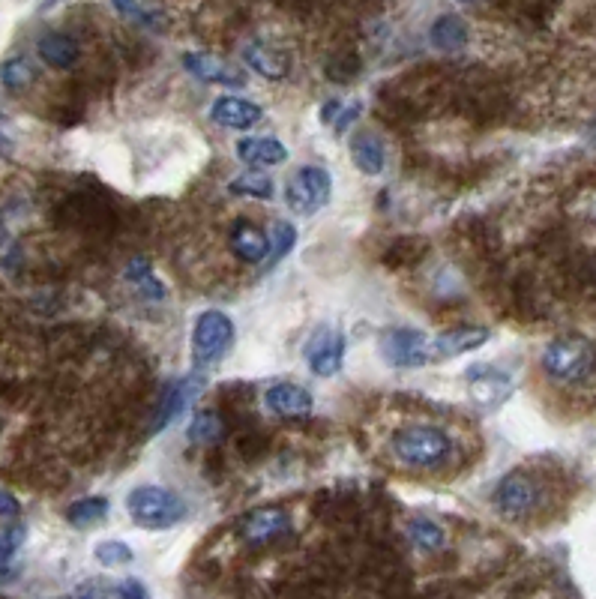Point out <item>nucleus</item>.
<instances>
[{"instance_id":"1","label":"nucleus","mask_w":596,"mask_h":599,"mask_svg":"<svg viewBox=\"0 0 596 599\" xmlns=\"http://www.w3.org/2000/svg\"><path fill=\"white\" fill-rule=\"evenodd\" d=\"M126 510L129 519L144 528V531H165L174 528L177 522H183L186 507L183 501L162 486H138L126 495Z\"/></svg>"},{"instance_id":"2","label":"nucleus","mask_w":596,"mask_h":599,"mask_svg":"<svg viewBox=\"0 0 596 599\" xmlns=\"http://www.w3.org/2000/svg\"><path fill=\"white\" fill-rule=\"evenodd\" d=\"M393 456L405 468L432 471L450 456V438L435 426H414L393 438Z\"/></svg>"},{"instance_id":"3","label":"nucleus","mask_w":596,"mask_h":599,"mask_svg":"<svg viewBox=\"0 0 596 599\" xmlns=\"http://www.w3.org/2000/svg\"><path fill=\"white\" fill-rule=\"evenodd\" d=\"M596 366V351L591 342L579 339V336H564L546 345L543 351V369L564 384H576L585 381Z\"/></svg>"},{"instance_id":"4","label":"nucleus","mask_w":596,"mask_h":599,"mask_svg":"<svg viewBox=\"0 0 596 599\" xmlns=\"http://www.w3.org/2000/svg\"><path fill=\"white\" fill-rule=\"evenodd\" d=\"M330 189H333V180H330V174L324 168L303 165L285 183V204L297 216H312L330 201Z\"/></svg>"},{"instance_id":"5","label":"nucleus","mask_w":596,"mask_h":599,"mask_svg":"<svg viewBox=\"0 0 596 599\" xmlns=\"http://www.w3.org/2000/svg\"><path fill=\"white\" fill-rule=\"evenodd\" d=\"M234 342V321L219 312L210 309L204 315H198L195 327H192V360L195 366H210L219 357H225V351Z\"/></svg>"},{"instance_id":"6","label":"nucleus","mask_w":596,"mask_h":599,"mask_svg":"<svg viewBox=\"0 0 596 599\" xmlns=\"http://www.w3.org/2000/svg\"><path fill=\"white\" fill-rule=\"evenodd\" d=\"M540 504V486L528 474H510L498 483L495 507L504 519H528Z\"/></svg>"},{"instance_id":"7","label":"nucleus","mask_w":596,"mask_h":599,"mask_svg":"<svg viewBox=\"0 0 596 599\" xmlns=\"http://www.w3.org/2000/svg\"><path fill=\"white\" fill-rule=\"evenodd\" d=\"M381 351L387 357L390 366H402V369H417L429 363V345L426 336L414 327H393L384 333L381 339Z\"/></svg>"},{"instance_id":"8","label":"nucleus","mask_w":596,"mask_h":599,"mask_svg":"<svg viewBox=\"0 0 596 599\" xmlns=\"http://www.w3.org/2000/svg\"><path fill=\"white\" fill-rule=\"evenodd\" d=\"M291 531V519L285 510L279 507H264V510H255L243 519L240 525V540L252 549H264L282 537H288Z\"/></svg>"},{"instance_id":"9","label":"nucleus","mask_w":596,"mask_h":599,"mask_svg":"<svg viewBox=\"0 0 596 599\" xmlns=\"http://www.w3.org/2000/svg\"><path fill=\"white\" fill-rule=\"evenodd\" d=\"M306 360H309L312 375L333 378L345 363V336L339 330H330V327L315 330V336L306 345Z\"/></svg>"},{"instance_id":"10","label":"nucleus","mask_w":596,"mask_h":599,"mask_svg":"<svg viewBox=\"0 0 596 599\" xmlns=\"http://www.w3.org/2000/svg\"><path fill=\"white\" fill-rule=\"evenodd\" d=\"M468 384H471V399L480 405V408H498L510 399L513 393V381L510 375L498 372V369H489V366H477V369H468Z\"/></svg>"},{"instance_id":"11","label":"nucleus","mask_w":596,"mask_h":599,"mask_svg":"<svg viewBox=\"0 0 596 599\" xmlns=\"http://www.w3.org/2000/svg\"><path fill=\"white\" fill-rule=\"evenodd\" d=\"M264 405L279 414V417H288V420H297V417H306L312 408H315V399L306 387H297V384H273L267 393H264Z\"/></svg>"},{"instance_id":"12","label":"nucleus","mask_w":596,"mask_h":599,"mask_svg":"<svg viewBox=\"0 0 596 599\" xmlns=\"http://www.w3.org/2000/svg\"><path fill=\"white\" fill-rule=\"evenodd\" d=\"M261 114L264 111L243 96H219L210 105V120L228 129H252L261 120Z\"/></svg>"},{"instance_id":"13","label":"nucleus","mask_w":596,"mask_h":599,"mask_svg":"<svg viewBox=\"0 0 596 599\" xmlns=\"http://www.w3.org/2000/svg\"><path fill=\"white\" fill-rule=\"evenodd\" d=\"M489 330L486 327H459V330H447V333H441L435 342H432V351H435V357H447V360H453V357H462V354H471V351H477V348H483L486 342H489Z\"/></svg>"},{"instance_id":"14","label":"nucleus","mask_w":596,"mask_h":599,"mask_svg":"<svg viewBox=\"0 0 596 599\" xmlns=\"http://www.w3.org/2000/svg\"><path fill=\"white\" fill-rule=\"evenodd\" d=\"M183 66H186L195 78H201V81H207V84H222V87H243V84H246V75H240V72L231 69L228 63H222V60H216V57H207V54H198V51L186 54V57H183Z\"/></svg>"},{"instance_id":"15","label":"nucleus","mask_w":596,"mask_h":599,"mask_svg":"<svg viewBox=\"0 0 596 599\" xmlns=\"http://www.w3.org/2000/svg\"><path fill=\"white\" fill-rule=\"evenodd\" d=\"M201 384H204L201 375H189L186 381L168 387V393H165V399H162V405H159V411H156L153 432H156V429H165V426H168L180 411H186V408L192 405V399L201 393Z\"/></svg>"},{"instance_id":"16","label":"nucleus","mask_w":596,"mask_h":599,"mask_svg":"<svg viewBox=\"0 0 596 599\" xmlns=\"http://www.w3.org/2000/svg\"><path fill=\"white\" fill-rule=\"evenodd\" d=\"M237 156L240 162L252 165V168H270V165H282L288 159V147L279 138H243L237 141Z\"/></svg>"},{"instance_id":"17","label":"nucleus","mask_w":596,"mask_h":599,"mask_svg":"<svg viewBox=\"0 0 596 599\" xmlns=\"http://www.w3.org/2000/svg\"><path fill=\"white\" fill-rule=\"evenodd\" d=\"M231 249L243 264H261L270 252V237L261 228H255L252 222L240 219L231 234Z\"/></svg>"},{"instance_id":"18","label":"nucleus","mask_w":596,"mask_h":599,"mask_svg":"<svg viewBox=\"0 0 596 599\" xmlns=\"http://www.w3.org/2000/svg\"><path fill=\"white\" fill-rule=\"evenodd\" d=\"M243 60L249 63V69H255L258 75H264L267 81H279V78H285L288 69H291L288 57H285L279 48L267 45V42H249V45L243 48Z\"/></svg>"},{"instance_id":"19","label":"nucleus","mask_w":596,"mask_h":599,"mask_svg":"<svg viewBox=\"0 0 596 599\" xmlns=\"http://www.w3.org/2000/svg\"><path fill=\"white\" fill-rule=\"evenodd\" d=\"M351 156H354V165L363 174H381L384 165H387V150H384L381 138L372 135V132H357L351 138Z\"/></svg>"},{"instance_id":"20","label":"nucleus","mask_w":596,"mask_h":599,"mask_svg":"<svg viewBox=\"0 0 596 599\" xmlns=\"http://www.w3.org/2000/svg\"><path fill=\"white\" fill-rule=\"evenodd\" d=\"M36 48H39V57L54 69H69L81 54L78 42L66 33H45V36H39Z\"/></svg>"},{"instance_id":"21","label":"nucleus","mask_w":596,"mask_h":599,"mask_svg":"<svg viewBox=\"0 0 596 599\" xmlns=\"http://www.w3.org/2000/svg\"><path fill=\"white\" fill-rule=\"evenodd\" d=\"M111 3L123 18H129V21H135L147 30H165L168 27V15L150 0H111Z\"/></svg>"},{"instance_id":"22","label":"nucleus","mask_w":596,"mask_h":599,"mask_svg":"<svg viewBox=\"0 0 596 599\" xmlns=\"http://www.w3.org/2000/svg\"><path fill=\"white\" fill-rule=\"evenodd\" d=\"M432 42L441 51H459L468 42V27L459 15H441L432 27Z\"/></svg>"},{"instance_id":"23","label":"nucleus","mask_w":596,"mask_h":599,"mask_svg":"<svg viewBox=\"0 0 596 599\" xmlns=\"http://www.w3.org/2000/svg\"><path fill=\"white\" fill-rule=\"evenodd\" d=\"M126 279L135 285V291H141V294L150 297V300H162V297H165L162 282L153 276V267H150L144 258H132V261H129V267H126Z\"/></svg>"},{"instance_id":"24","label":"nucleus","mask_w":596,"mask_h":599,"mask_svg":"<svg viewBox=\"0 0 596 599\" xmlns=\"http://www.w3.org/2000/svg\"><path fill=\"white\" fill-rule=\"evenodd\" d=\"M33 78H36V69H33V63H30L27 57H12V60H6V63L0 66V81H3V87L12 90V93L27 90V87L33 84Z\"/></svg>"},{"instance_id":"25","label":"nucleus","mask_w":596,"mask_h":599,"mask_svg":"<svg viewBox=\"0 0 596 599\" xmlns=\"http://www.w3.org/2000/svg\"><path fill=\"white\" fill-rule=\"evenodd\" d=\"M228 192H231V195H243V198L270 201L276 189H273V180H270V177H264V174H258V171H246V174H240L237 180L228 183Z\"/></svg>"},{"instance_id":"26","label":"nucleus","mask_w":596,"mask_h":599,"mask_svg":"<svg viewBox=\"0 0 596 599\" xmlns=\"http://www.w3.org/2000/svg\"><path fill=\"white\" fill-rule=\"evenodd\" d=\"M108 516V501L105 498H84V501H75L69 510H66V519L75 525V528H90L96 522H102Z\"/></svg>"},{"instance_id":"27","label":"nucleus","mask_w":596,"mask_h":599,"mask_svg":"<svg viewBox=\"0 0 596 599\" xmlns=\"http://www.w3.org/2000/svg\"><path fill=\"white\" fill-rule=\"evenodd\" d=\"M222 435H225V426H222L219 414H213V411H198L195 420L189 423V438L195 444H216Z\"/></svg>"},{"instance_id":"28","label":"nucleus","mask_w":596,"mask_h":599,"mask_svg":"<svg viewBox=\"0 0 596 599\" xmlns=\"http://www.w3.org/2000/svg\"><path fill=\"white\" fill-rule=\"evenodd\" d=\"M408 534H411L414 546L423 549V552H435V549L444 546V531L435 522L423 519V516H417V519L408 522Z\"/></svg>"},{"instance_id":"29","label":"nucleus","mask_w":596,"mask_h":599,"mask_svg":"<svg viewBox=\"0 0 596 599\" xmlns=\"http://www.w3.org/2000/svg\"><path fill=\"white\" fill-rule=\"evenodd\" d=\"M297 243V231L291 222H279L273 228V240H270V252H267V267H276Z\"/></svg>"},{"instance_id":"30","label":"nucleus","mask_w":596,"mask_h":599,"mask_svg":"<svg viewBox=\"0 0 596 599\" xmlns=\"http://www.w3.org/2000/svg\"><path fill=\"white\" fill-rule=\"evenodd\" d=\"M93 555H96V564H99V567H108V570L126 567V564L132 561V549H129L126 543H120V540H105V543H99V546L93 549Z\"/></svg>"},{"instance_id":"31","label":"nucleus","mask_w":596,"mask_h":599,"mask_svg":"<svg viewBox=\"0 0 596 599\" xmlns=\"http://www.w3.org/2000/svg\"><path fill=\"white\" fill-rule=\"evenodd\" d=\"M21 540H24V528H12L0 537V582L9 579V564H12V555L21 546Z\"/></svg>"},{"instance_id":"32","label":"nucleus","mask_w":596,"mask_h":599,"mask_svg":"<svg viewBox=\"0 0 596 599\" xmlns=\"http://www.w3.org/2000/svg\"><path fill=\"white\" fill-rule=\"evenodd\" d=\"M108 594H114V597H147V588H141L135 579H123L120 585L108 588Z\"/></svg>"},{"instance_id":"33","label":"nucleus","mask_w":596,"mask_h":599,"mask_svg":"<svg viewBox=\"0 0 596 599\" xmlns=\"http://www.w3.org/2000/svg\"><path fill=\"white\" fill-rule=\"evenodd\" d=\"M18 516V501L0 489V519H15Z\"/></svg>"},{"instance_id":"34","label":"nucleus","mask_w":596,"mask_h":599,"mask_svg":"<svg viewBox=\"0 0 596 599\" xmlns=\"http://www.w3.org/2000/svg\"><path fill=\"white\" fill-rule=\"evenodd\" d=\"M12 150V132L6 126V120L0 117V153H9Z\"/></svg>"}]
</instances>
